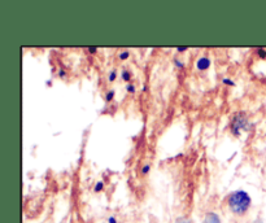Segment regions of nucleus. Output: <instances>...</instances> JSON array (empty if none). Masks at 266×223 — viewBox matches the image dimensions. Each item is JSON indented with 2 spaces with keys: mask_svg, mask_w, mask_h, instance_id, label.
I'll return each instance as SVG.
<instances>
[{
  "mask_svg": "<svg viewBox=\"0 0 266 223\" xmlns=\"http://www.w3.org/2000/svg\"><path fill=\"white\" fill-rule=\"evenodd\" d=\"M204 223H221V218L217 216L216 213H206Z\"/></svg>",
  "mask_w": 266,
  "mask_h": 223,
  "instance_id": "20e7f679",
  "label": "nucleus"
},
{
  "mask_svg": "<svg viewBox=\"0 0 266 223\" xmlns=\"http://www.w3.org/2000/svg\"><path fill=\"white\" fill-rule=\"evenodd\" d=\"M178 52H185V51H187V48L186 47H179V48H177Z\"/></svg>",
  "mask_w": 266,
  "mask_h": 223,
  "instance_id": "2eb2a0df",
  "label": "nucleus"
},
{
  "mask_svg": "<svg viewBox=\"0 0 266 223\" xmlns=\"http://www.w3.org/2000/svg\"><path fill=\"white\" fill-rule=\"evenodd\" d=\"M109 223H117V221H116V218H113V217H110Z\"/></svg>",
  "mask_w": 266,
  "mask_h": 223,
  "instance_id": "f3484780",
  "label": "nucleus"
},
{
  "mask_svg": "<svg viewBox=\"0 0 266 223\" xmlns=\"http://www.w3.org/2000/svg\"><path fill=\"white\" fill-rule=\"evenodd\" d=\"M149 171V165H144L143 166V174H148Z\"/></svg>",
  "mask_w": 266,
  "mask_h": 223,
  "instance_id": "ddd939ff",
  "label": "nucleus"
},
{
  "mask_svg": "<svg viewBox=\"0 0 266 223\" xmlns=\"http://www.w3.org/2000/svg\"><path fill=\"white\" fill-rule=\"evenodd\" d=\"M116 78H117V73H116V70L110 71V74H109V82H113Z\"/></svg>",
  "mask_w": 266,
  "mask_h": 223,
  "instance_id": "0eeeda50",
  "label": "nucleus"
},
{
  "mask_svg": "<svg viewBox=\"0 0 266 223\" xmlns=\"http://www.w3.org/2000/svg\"><path fill=\"white\" fill-rule=\"evenodd\" d=\"M248 126V118L244 113H236L231 121V132L235 135V136H239L241 132V130H244Z\"/></svg>",
  "mask_w": 266,
  "mask_h": 223,
  "instance_id": "f03ea898",
  "label": "nucleus"
},
{
  "mask_svg": "<svg viewBox=\"0 0 266 223\" xmlns=\"http://www.w3.org/2000/svg\"><path fill=\"white\" fill-rule=\"evenodd\" d=\"M126 89H128V91L130 92V94H135V86L132 85V83H130V85H128V87H126Z\"/></svg>",
  "mask_w": 266,
  "mask_h": 223,
  "instance_id": "9b49d317",
  "label": "nucleus"
},
{
  "mask_svg": "<svg viewBox=\"0 0 266 223\" xmlns=\"http://www.w3.org/2000/svg\"><path fill=\"white\" fill-rule=\"evenodd\" d=\"M113 97H114V91H109V92H108V94H106V96H105L106 101H110V100L113 99Z\"/></svg>",
  "mask_w": 266,
  "mask_h": 223,
  "instance_id": "423d86ee",
  "label": "nucleus"
},
{
  "mask_svg": "<svg viewBox=\"0 0 266 223\" xmlns=\"http://www.w3.org/2000/svg\"><path fill=\"white\" fill-rule=\"evenodd\" d=\"M175 65H177L178 67H183V64H182L181 61H177V60H175Z\"/></svg>",
  "mask_w": 266,
  "mask_h": 223,
  "instance_id": "dca6fc26",
  "label": "nucleus"
},
{
  "mask_svg": "<svg viewBox=\"0 0 266 223\" xmlns=\"http://www.w3.org/2000/svg\"><path fill=\"white\" fill-rule=\"evenodd\" d=\"M259 55L261 57H266V51L265 50H259Z\"/></svg>",
  "mask_w": 266,
  "mask_h": 223,
  "instance_id": "4468645a",
  "label": "nucleus"
},
{
  "mask_svg": "<svg viewBox=\"0 0 266 223\" xmlns=\"http://www.w3.org/2000/svg\"><path fill=\"white\" fill-rule=\"evenodd\" d=\"M103 187H104L103 182H99V183H98L95 186V191L96 192H100V191H101V190H103Z\"/></svg>",
  "mask_w": 266,
  "mask_h": 223,
  "instance_id": "6e6552de",
  "label": "nucleus"
},
{
  "mask_svg": "<svg viewBox=\"0 0 266 223\" xmlns=\"http://www.w3.org/2000/svg\"><path fill=\"white\" fill-rule=\"evenodd\" d=\"M209 66H210V60L208 59V57H201V59H199L198 63H196V67L201 71L206 70Z\"/></svg>",
  "mask_w": 266,
  "mask_h": 223,
  "instance_id": "7ed1b4c3",
  "label": "nucleus"
},
{
  "mask_svg": "<svg viewBox=\"0 0 266 223\" xmlns=\"http://www.w3.org/2000/svg\"><path fill=\"white\" fill-rule=\"evenodd\" d=\"M251 204H252L251 196L244 191H235L227 197V205L236 216H244L251 208Z\"/></svg>",
  "mask_w": 266,
  "mask_h": 223,
  "instance_id": "f257e3e1",
  "label": "nucleus"
},
{
  "mask_svg": "<svg viewBox=\"0 0 266 223\" xmlns=\"http://www.w3.org/2000/svg\"><path fill=\"white\" fill-rule=\"evenodd\" d=\"M224 83L225 85H229V86H234V82L230 81V79H224Z\"/></svg>",
  "mask_w": 266,
  "mask_h": 223,
  "instance_id": "f8f14e48",
  "label": "nucleus"
},
{
  "mask_svg": "<svg viewBox=\"0 0 266 223\" xmlns=\"http://www.w3.org/2000/svg\"><path fill=\"white\" fill-rule=\"evenodd\" d=\"M128 57H129V52H128V51H125V52H121V55H120L121 60H126Z\"/></svg>",
  "mask_w": 266,
  "mask_h": 223,
  "instance_id": "9d476101",
  "label": "nucleus"
},
{
  "mask_svg": "<svg viewBox=\"0 0 266 223\" xmlns=\"http://www.w3.org/2000/svg\"><path fill=\"white\" fill-rule=\"evenodd\" d=\"M175 223H192V222L190 220H187V218H178V220L175 221Z\"/></svg>",
  "mask_w": 266,
  "mask_h": 223,
  "instance_id": "1a4fd4ad",
  "label": "nucleus"
},
{
  "mask_svg": "<svg viewBox=\"0 0 266 223\" xmlns=\"http://www.w3.org/2000/svg\"><path fill=\"white\" fill-rule=\"evenodd\" d=\"M89 51H90V52H94V53H95L98 50H96V48H89Z\"/></svg>",
  "mask_w": 266,
  "mask_h": 223,
  "instance_id": "a211bd4d",
  "label": "nucleus"
},
{
  "mask_svg": "<svg viewBox=\"0 0 266 223\" xmlns=\"http://www.w3.org/2000/svg\"><path fill=\"white\" fill-rule=\"evenodd\" d=\"M122 79L126 82H129L130 79H132V74H130V71L129 70H124L122 71Z\"/></svg>",
  "mask_w": 266,
  "mask_h": 223,
  "instance_id": "39448f33",
  "label": "nucleus"
}]
</instances>
